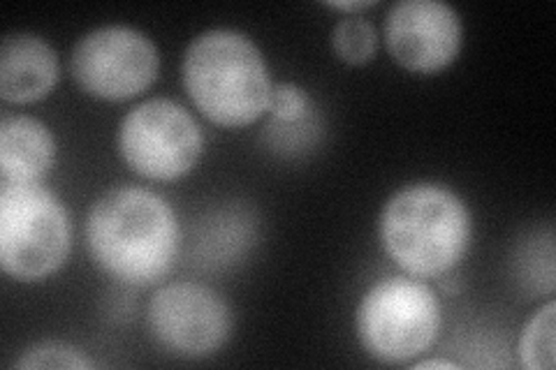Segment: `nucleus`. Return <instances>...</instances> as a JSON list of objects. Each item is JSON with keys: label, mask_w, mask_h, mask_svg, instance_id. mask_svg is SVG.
Segmentation results:
<instances>
[{"label": "nucleus", "mask_w": 556, "mask_h": 370, "mask_svg": "<svg viewBox=\"0 0 556 370\" xmlns=\"http://www.w3.org/2000/svg\"><path fill=\"white\" fill-rule=\"evenodd\" d=\"M554 317L556 304L549 298L521 331L517 355L527 370H554Z\"/></svg>", "instance_id": "nucleus-12"}, {"label": "nucleus", "mask_w": 556, "mask_h": 370, "mask_svg": "<svg viewBox=\"0 0 556 370\" xmlns=\"http://www.w3.org/2000/svg\"><path fill=\"white\" fill-rule=\"evenodd\" d=\"M118 153L149 181H179L198 167L204 135L198 120L167 98H151L132 107L118 126Z\"/></svg>", "instance_id": "nucleus-6"}, {"label": "nucleus", "mask_w": 556, "mask_h": 370, "mask_svg": "<svg viewBox=\"0 0 556 370\" xmlns=\"http://www.w3.org/2000/svg\"><path fill=\"white\" fill-rule=\"evenodd\" d=\"M59 56L40 35L14 33L0 47V98L10 104L45 100L59 84Z\"/></svg>", "instance_id": "nucleus-10"}, {"label": "nucleus", "mask_w": 556, "mask_h": 370, "mask_svg": "<svg viewBox=\"0 0 556 370\" xmlns=\"http://www.w3.org/2000/svg\"><path fill=\"white\" fill-rule=\"evenodd\" d=\"M153 341L181 359H206L232 336L235 317L225 298L200 283H169L155 290L147 308Z\"/></svg>", "instance_id": "nucleus-8"}, {"label": "nucleus", "mask_w": 556, "mask_h": 370, "mask_svg": "<svg viewBox=\"0 0 556 370\" xmlns=\"http://www.w3.org/2000/svg\"><path fill=\"white\" fill-rule=\"evenodd\" d=\"M441 302L425 280L390 276L364 292L355 312L357 339L380 363L399 366L422 357L441 331Z\"/></svg>", "instance_id": "nucleus-4"}, {"label": "nucleus", "mask_w": 556, "mask_h": 370, "mask_svg": "<svg viewBox=\"0 0 556 370\" xmlns=\"http://www.w3.org/2000/svg\"><path fill=\"white\" fill-rule=\"evenodd\" d=\"M334 54L348 65H364L376 56L378 33L364 16H345L332 30Z\"/></svg>", "instance_id": "nucleus-13"}, {"label": "nucleus", "mask_w": 556, "mask_h": 370, "mask_svg": "<svg viewBox=\"0 0 556 370\" xmlns=\"http://www.w3.org/2000/svg\"><path fill=\"white\" fill-rule=\"evenodd\" d=\"M56 165V139L42 120L5 116L0 123V181L38 186Z\"/></svg>", "instance_id": "nucleus-11"}, {"label": "nucleus", "mask_w": 556, "mask_h": 370, "mask_svg": "<svg viewBox=\"0 0 556 370\" xmlns=\"http://www.w3.org/2000/svg\"><path fill=\"white\" fill-rule=\"evenodd\" d=\"M473 220L466 202L445 186L413 183L380 210L382 251L413 278H441L464 259Z\"/></svg>", "instance_id": "nucleus-2"}, {"label": "nucleus", "mask_w": 556, "mask_h": 370, "mask_svg": "<svg viewBox=\"0 0 556 370\" xmlns=\"http://www.w3.org/2000/svg\"><path fill=\"white\" fill-rule=\"evenodd\" d=\"M382 35L390 56L420 75L450 67L464 42L459 12L441 0H399L386 16Z\"/></svg>", "instance_id": "nucleus-9"}, {"label": "nucleus", "mask_w": 556, "mask_h": 370, "mask_svg": "<svg viewBox=\"0 0 556 370\" xmlns=\"http://www.w3.org/2000/svg\"><path fill=\"white\" fill-rule=\"evenodd\" d=\"M73 245L63 202L38 186L0 181V267L20 283H40L61 271Z\"/></svg>", "instance_id": "nucleus-5"}, {"label": "nucleus", "mask_w": 556, "mask_h": 370, "mask_svg": "<svg viewBox=\"0 0 556 370\" xmlns=\"http://www.w3.org/2000/svg\"><path fill=\"white\" fill-rule=\"evenodd\" d=\"M181 75L190 102L214 126L247 128L269 110V67L263 51L239 30L200 33L186 49Z\"/></svg>", "instance_id": "nucleus-3"}, {"label": "nucleus", "mask_w": 556, "mask_h": 370, "mask_svg": "<svg viewBox=\"0 0 556 370\" xmlns=\"http://www.w3.org/2000/svg\"><path fill=\"white\" fill-rule=\"evenodd\" d=\"M70 67L84 93L124 102L159 79L161 54L147 33L114 24L86 33L73 49Z\"/></svg>", "instance_id": "nucleus-7"}, {"label": "nucleus", "mask_w": 556, "mask_h": 370, "mask_svg": "<svg viewBox=\"0 0 556 370\" xmlns=\"http://www.w3.org/2000/svg\"><path fill=\"white\" fill-rule=\"evenodd\" d=\"M413 368L415 370H431V368H452V370H457L459 366L455 363V361H447V359H422V361H417V363H413Z\"/></svg>", "instance_id": "nucleus-17"}, {"label": "nucleus", "mask_w": 556, "mask_h": 370, "mask_svg": "<svg viewBox=\"0 0 556 370\" xmlns=\"http://www.w3.org/2000/svg\"><path fill=\"white\" fill-rule=\"evenodd\" d=\"M14 368L22 370H40V368H67V370H86L93 368V361L86 359L81 349L67 345L63 341H42L30 345L24 355L14 361Z\"/></svg>", "instance_id": "nucleus-14"}, {"label": "nucleus", "mask_w": 556, "mask_h": 370, "mask_svg": "<svg viewBox=\"0 0 556 370\" xmlns=\"http://www.w3.org/2000/svg\"><path fill=\"white\" fill-rule=\"evenodd\" d=\"M376 3L374 0H353V3H327V8H332V10H341V12H353V16H355V12H362V10H369V8H374Z\"/></svg>", "instance_id": "nucleus-16"}, {"label": "nucleus", "mask_w": 556, "mask_h": 370, "mask_svg": "<svg viewBox=\"0 0 556 370\" xmlns=\"http://www.w3.org/2000/svg\"><path fill=\"white\" fill-rule=\"evenodd\" d=\"M276 126H292V123H304L311 116V98L298 84H276L271 88L269 110Z\"/></svg>", "instance_id": "nucleus-15"}, {"label": "nucleus", "mask_w": 556, "mask_h": 370, "mask_svg": "<svg viewBox=\"0 0 556 370\" xmlns=\"http://www.w3.org/2000/svg\"><path fill=\"white\" fill-rule=\"evenodd\" d=\"M86 245L98 267L126 285H155L181 248L174 208L153 190L121 186L104 192L86 216Z\"/></svg>", "instance_id": "nucleus-1"}]
</instances>
